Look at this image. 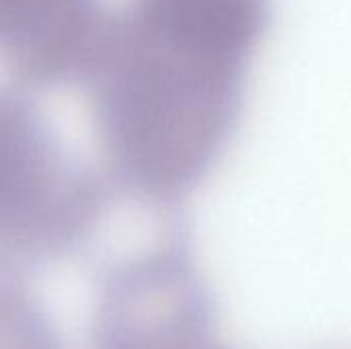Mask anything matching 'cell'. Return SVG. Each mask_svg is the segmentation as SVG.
Wrapping results in <instances>:
<instances>
[{
	"instance_id": "1",
	"label": "cell",
	"mask_w": 351,
	"mask_h": 349,
	"mask_svg": "<svg viewBox=\"0 0 351 349\" xmlns=\"http://www.w3.org/2000/svg\"><path fill=\"white\" fill-rule=\"evenodd\" d=\"M253 51L123 4L84 80L99 134L152 195H179L214 167L239 121Z\"/></svg>"
},
{
	"instance_id": "2",
	"label": "cell",
	"mask_w": 351,
	"mask_h": 349,
	"mask_svg": "<svg viewBox=\"0 0 351 349\" xmlns=\"http://www.w3.org/2000/svg\"><path fill=\"white\" fill-rule=\"evenodd\" d=\"M88 195L66 171L35 105L0 86V249H45L72 234Z\"/></svg>"
},
{
	"instance_id": "3",
	"label": "cell",
	"mask_w": 351,
	"mask_h": 349,
	"mask_svg": "<svg viewBox=\"0 0 351 349\" xmlns=\"http://www.w3.org/2000/svg\"><path fill=\"white\" fill-rule=\"evenodd\" d=\"M121 284L140 304L113 288L101 349L197 348L210 327L212 306L185 249L171 247Z\"/></svg>"
},
{
	"instance_id": "4",
	"label": "cell",
	"mask_w": 351,
	"mask_h": 349,
	"mask_svg": "<svg viewBox=\"0 0 351 349\" xmlns=\"http://www.w3.org/2000/svg\"><path fill=\"white\" fill-rule=\"evenodd\" d=\"M109 14L103 0H0V62L27 84L84 78Z\"/></svg>"
},
{
	"instance_id": "5",
	"label": "cell",
	"mask_w": 351,
	"mask_h": 349,
	"mask_svg": "<svg viewBox=\"0 0 351 349\" xmlns=\"http://www.w3.org/2000/svg\"><path fill=\"white\" fill-rule=\"evenodd\" d=\"M0 349H58L49 327L33 306L0 290Z\"/></svg>"
}]
</instances>
